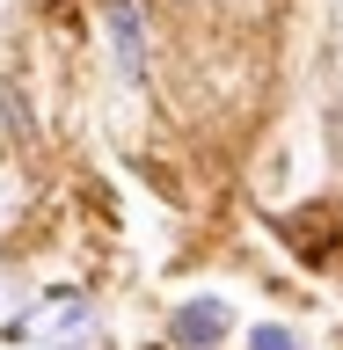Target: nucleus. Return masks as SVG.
<instances>
[{
	"label": "nucleus",
	"mask_w": 343,
	"mask_h": 350,
	"mask_svg": "<svg viewBox=\"0 0 343 350\" xmlns=\"http://www.w3.org/2000/svg\"><path fill=\"white\" fill-rule=\"evenodd\" d=\"M249 350H300V336H292V328H256Z\"/></svg>",
	"instance_id": "nucleus-4"
},
{
	"label": "nucleus",
	"mask_w": 343,
	"mask_h": 350,
	"mask_svg": "<svg viewBox=\"0 0 343 350\" xmlns=\"http://www.w3.org/2000/svg\"><path fill=\"white\" fill-rule=\"evenodd\" d=\"M227 336V299H190L168 314V343L175 350H212Z\"/></svg>",
	"instance_id": "nucleus-1"
},
{
	"label": "nucleus",
	"mask_w": 343,
	"mask_h": 350,
	"mask_svg": "<svg viewBox=\"0 0 343 350\" xmlns=\"http://www.w3.org/2000/svg\"><path fill=\"white\" fill-rule=\"evenodd\" d=\"M88 314H81V299H44L37 314H22L15 321V336H73Z\"/></svg>",
	"instance_id": "nucleus-3"
},
{
	"label": "nucleus",
	"mask_w": 343,
	"mask_h": 350,
	"mask_svg": "<svg viewBox=\"0 0 343 350\" xmlns=\"http://www.w3.org/2000/svg\"><path fill=\"white\" fill-rule=\"evenodd\" d=\"M110 44H117V73L139 81L147 73V29H139V0H110Z\"/></svg>",
	"instance_id": "nucleus-2"
}]
</instances>
